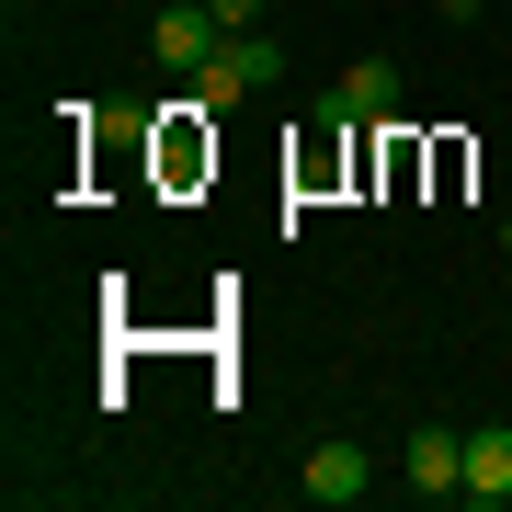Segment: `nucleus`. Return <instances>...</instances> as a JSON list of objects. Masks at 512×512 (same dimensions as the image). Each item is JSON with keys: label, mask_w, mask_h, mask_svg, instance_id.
Wrapping results in <instances>:
<instances>
[{"label": "nucleus", "mask_w": 512, "mask_h": 512, "mask_svg": "<svg viewBox=\"0 0 512 512\" xmlns=\"http://www.w3.org/2000/svg\"><path fill=\"white\" fill-rule=\"evenodd\" d=\"M467 501L478 512L512 501V421H478V433H467Z\"/></svg>", "instance_id": "nucleus-5"}, {"label": "nucleus", "mask_w": 512, "mask_h": 512, "mask_svg": "<svg viewBox=\"0 0 512 512\" xmlns=\"http://www.w3.org/2000/svg\"><path fill=\"white\" fill-rule=\"evenodd\" d=\"M205 12H217V23H228V35H239V23H251V0H205Z\"/></svg>", "instance_id": "nucleus-7"}, {"label": "nucleus", "mask_w": 512, "mask_h": 512, "mask_svg": "<svg viewBox=\"0 0 512 512\" xmlns=\"http://www.w3.org/2000/svg\"><path fill=\"white\" fill-rule=\"evenodd\" d=\"M296 490H308L319 512H353V501H365V490H376V456H365V444H353V433H330V444H319V456H308V467H296Z\"/></svg>", "instance_id": "nucleus-3"}, {"label": "nucleus", "mask_w": 512, "mask_h": 512, "mask_svg": "<svg viewBox=\"0 0 512 512\" xmlns=\"http://www.w3.org/2000/svg\"><path fill=\"white\" fill-rule=\"evenodd\" d=\"M399 490H410V501H467V433L421 421V433L399 444Z\"/></svg>", "instance_id": "nucleus-2"}, {"label": "nucleus", "mask_w": 512, "mask_h": 512, "mask_svg": "<svg viewBox=\"0 0 512 512\" xmlns=\"http://www.w3.org/2000/svg\"><path fill=\"white\" fill-rule=\"evenodd\" d=\"M274 69H285V57L262 46L251 23H239V35H228V46H217V57H205V69H194V114H228V103H251V92H262V80H274Z\"/></svg>", "instance_id": "nucleus-1"}, {"label": "nucleus", "mask_w": 512, "mask_h": 512, "mask_svg": "<svg viewBox=\"0 0 512 512\" xmlns=\"http://www.w3.org/2000/svg\"><path fill=\"white\" fill-rule=\"evenodd\" d=\"M148 46H160V69H183V80H194L205 57L228 46V23L205 12V0H171V12H160V35H148Z\"/></svg>", "instance_id": "nucleus-4"}, {"label": "nucleus", "mask_w": 512, "mask_h": 512, "mask_svg": "<svg viewBox=\"0 0 512 512\" xmlns=\"http://www.w3.org/2000/svg\"><path fill=\"white\" fill-rule=\"evenodd\" d=\"M330 114H342V126H376V114H399V69H387V57H353L342 92H330Z\"/></svg>", "instance_id": "nucleus-6"}, {"label": "nucleus", "mask_w": 512, "mask_h": 512, "mask_svg": "<svg viewBox=\"0 0 512 512\" xmlns=\"http://www.w3.org/2000/svg\"><path fill=\"white\" fill-rule=\"evenodd\" d=\"M12 12H23V0H12Z\"/></svg>", "instance_id": "nucleus-8"}]
</instances>
